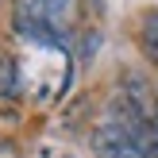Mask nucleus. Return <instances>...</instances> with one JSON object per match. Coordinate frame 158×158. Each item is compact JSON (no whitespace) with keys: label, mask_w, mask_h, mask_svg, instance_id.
Instances as JSON below:
<instances>
[{"label":"nucleus","mask_w":158,"mask_h":158,"mask_svg":"<svg viewBox=\"0 0 158 158\" xmlns=\"http://www.w3.org/2000/svg\"><path fill=\"white\" fill-rule=\"evenodd\" d=\"M123 127L131 131V139L139 143V151L147 158H158V123L147 120V116H139L135 108H123Z\"/></svg>","instance_id":"f03ea898"},{"label":"nucleus","mask_w":158,"mask_h":158,"mask_svg":"<svg viewBox=\"0 0 158 158\" xmlns=\"http://www.w3.org/2000/svg\"><path fill=\"white\" fill-rule=\"evenodd\" d=\"M19 93V73H15L12 58H0V97H15Z\"/></svg>","instance_id":"20e7f679"},{"label":"nucleus","mask_w":158,"mask_h":158,"mask_svg":"<svg viewBox=\"0 0 158 158\" xmlns=\"http://www.w3.org/2000/svg\"><path fill=\"white\" fill-rule=\"evenodd\" d=\"M139 46H143V54L158 66V8H147L139 15Z\"/></svg>","instance_id":"7ed1b4c3"},{"label":"nucleus","mask_w":158,"mask_h":158,"mask_svg":"<svg viewBox=\"0 0 158 158\" xmlns=\"http://www.w3.org/2000/svg\"><path fill=\"white\" fill-rule=\"evenodd\" d=\"M93 154L97 158H147L139 151V143L131 139V131L116 120H104L93 131Z\"/></svg>","instance_id":"f257e3e1"}]
</instances>
